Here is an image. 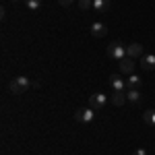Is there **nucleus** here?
<instances>
[{
  "label": "nucleus",
  "instance_id": "nucleus-7",
  "mask_svg": "<svg viewBox=\"0 0 155 155\" xmlns=\"http://www.w3.org/2000/svg\"><path fill=\"white\" fill-rule=\"evenodd\" d=\"M107 33V25L101 23V21H97V23L91 25V35L93 37H104Z\"/></svg>",
  "mask_w": 155,
  "mask_h": 155
},
{
  "label": "nucleus",
  "instance_id": "nucleus-16",
  "mask_svg": "<svg viewBox=\"0 0 155 155\" xmlns=\"http://www.w3.org/2000/svg\"><path fill=\"white\" fill-rule=\"evenodd\" d=\"M93 6V0H79V8L81 11H89Z\"/></svg>",
  "mask_w": 155,
  "mask_h": 155
},
{
  "label": "nucleus",
  "instance_id": "nucleus-2",
  "mask_svg": "<svg viewBox=\"0 0 155 155\" xmlns=\"http://www.w3.org/2000/svg\"><path fill=\"white\" fill-rule=\"evenodd\" d=\"M106 54L110 56V58H114V60H122V58H126V46L122 44V41H112L110 46H107L106 50Z\"/></svg>",
  "mask_w": 155,
  "mask_h": 155
},
{
  "label": "nucleus",
  "instance_id": "nucleus-9",
  "mask_svg": "<svg viewBox=\"0 0 155 155\" xmlns=\"http://www.w3.org/2000/svg\"><path fill=\"white\" fill-rule=\"evenodd\" d=\"M141 66H143V71H153L155 68V54L141 56Z\"/></svg>",
  "mask_w": 155,
  "mask_h": 155
},
{
  "label": "nucleus",
  "instance_id": "nucleus-11",
  "mask_svg": "<svg viewBox=\"0 0 155 155\" xmlns=\"http://www.w3.org/2000/svg\"><path fill=\"white\" fill-rule=\"evenodd\" d=\"M110 6H112L110 0H93V6H91V8H93L95 12H106Z\"/></svg>",
  "mask_w": 155,
  "mask_h": 155
},
{
  "label": "nucleus",
  "instance_id": "nucleus-10",
  "mask_svg": "<svg viewBox=\"0 0 155 155\" xmlns=\"http://www.w3.org/2000/svg\"><path fill=\"white\" fill-rule=\"evenodd\" d=\"M141 85H143V79L139 74H128V79H126V87L128 89H141Z\"/></svg>",
  "mask_w": 155,
  "mask_h": 155
},
{
  "label": "nucleus",
  "instance_id": "nucleus-6",
  "mask_svg": "<svg viewBox=\"0 0 155 155\" xmlns=\"http://www.w3.org/2000/svg\"><path fill=\"white\" fill-rule=\"evenodd\" d=\"M132 71H134V58H122L120 60V72L122 74H132Z\"/></svg>",
  "mask_w": 155,
  "mask_h": 155
},
{
  "label": "nucleus",
  "instance_id": "nucleus-14",
  "mask_svg": "<svg viewBox=\"0 0 155 155\" xmlns=\"http://www.w3.org/2000/svg\"><path fill=\"white\" fill-rule=\"evenodd\" d=\"M143 120L149 124V126H155V110H147L143 114Z\"/></svg>",
  "mask_w": 155,
  "mask_h": 155
},
{
  "label": "nucleus",
  "instance_id": "nucleus-5",
  "mask_svg": "<svg viewBox=\"0 0 155 155\" xmlns=\"http://www.w3.org/2000/svg\"><path fill=\"white\" fill-rule=\"evenodd\" d=\"M110 85H112L114 91H126V89H128V87H126V81H124L120 74H112V77H110Z\"/></svg>",
  "mask_w": 155,
  "mask_h": 155
},
{
  "label": "nucleus",
  "instance_id": "nucleus-15",
  "mask_svg": "<svg viewBox=\"0 0 155 155\" xmlns=\"http://www.w3.org/2000/svg\"><path fill=\"white\" fill-rule=\"evenodd\" d=\"M25 6H27L29 11H39V6H41V0H25Z\"/></svg>",
  "mask_w": 155,
  "mask_h": 155
},
{
  "label": "nucleus",
  "instance_id": "nucleus-19",
  "mask_svg": "<svg viewBox=\"0 0 155 155\" xmlns=\"http://www.w3.org/2000/svg\"><path fill=\"white\" fill-rule=\"evenodd\" d=\"M12 2H17V0H12Z\"/></svg>",
  "mask_w": 155,
  "mask_h": 155
},
{
  "label": "nucleus",
  "instance_id": "nucleus-18",
  "mask_svg": "<svg viewBox=\"0 0 155 155\" xmlns=\"http://www.w3.org/2000/svg\"><path fill=\"white\" fill-rule=\"evenodd\" d=\"M134 155H147V151H145V149H137V151H134Z\"/></svg>",
  "mask_w": 155,
  "mask_h": 155
},
{
  "label": "nucleus",
  "instance_id": "nucleus-13",
  "mask_svg": "<svg viewBox=\"0 0 155 155\" xmlns=\"http://www.w3.org/2000/svg\"><path fill=\"white\" fill-rule=\"evenodd\" d=\"M124 101H126V91H114L112 104L114 106H124Z\"/></svg>",
  "mask_w": 155,
  "mask_h": 155
},
{
  "label": "nucleus",
  "instance_id": "nucleus-4",
  "mask_svg": "<svg viewBox=\"0 0 155 155\" xmlns=\"http://www.w3.org/2000/svg\"><path fill=\"white\" fill-rule=\"evenodd\" d=\"M106 104H107V95H104V93H93V95L89 97V107H93L95 112L104 110Z\"/></svg>",
  "mask_w": 155,
  "mask_h": 155
},
{
  "label": "nucleus",
  "instance_id": "nucleus-17",
  "mask_svg": "<svg viewBox=\"0 0 155 155\" xmlns=\"http://www.w3.org/2000/svg\"><path fill=\"white\" fill-rule=\"evenodd\" d=\"M72 2H74V0H58V4H62V6H68Z\"/></svg>",
  "mask_w": 155,
  "mask_h": 155
},
{
  "label": "nucleus",
  "instance_id": "nucleus-1",
  "mask_svg": "<svg viewBox=\"0 0 155 155\" xmlns=\"http://www.w3.org/2000/svg\"><path fill=\"white\" fill-rule=\"evenodd\" d=\"M29 85H31V81L27 79V77H17V79H12L11 81V93L12 95H23L25 91L29 89Z\"/></svg>",
  "mask_w": 155,
  "mask_h": 155
},
{
  "label": "nucleus",
  "instance_id": "nucleus-3",
  "mask_svg": "<svg viewBox=\"0 0 155 155\" xmlns=\"http://www.w3.org/2000/svg\"><path fill=\"white\" fill-rule=\"evenodd\" d=\"M93 118H95V110L89 107V106H87V107H79V110L74 112V120L81 122V124H91Z\"/></svg>",
  "mask_w": 155,
  "mask_h": 155
},
{
  "label": "nucleus",
  "instance_id": "nucleus-8",
  "mask_svg": "<svg viewBox=\"0 0 155 155\" xmlns=\"http://www.w3.org/2000/svg\"><path fill=\"white\" fill-rule=\"evenodd\" d=\"M126 56H128V58H141V56H143V46H141V44H130V46H126Z\"/></svg>",
  "mask_w": 155,
  "mask_h": 155
},
{
  "label": "nucleus",
  "instance_id": "nucleus-12",
  "mask_svg": "<svg viewBox=\"0 0 155 155\" xmlns=\"http://www.w3.org/2000/svg\"><path fill=\"white\" fill-rule=\"evenodd\" d=\"M126 99H128L130 104H134V106L141 104V91H139V89H128V91H126Z\"/></svg>",
  "mask_w": 155,
  "mask_h": 155
}]
</instances>
